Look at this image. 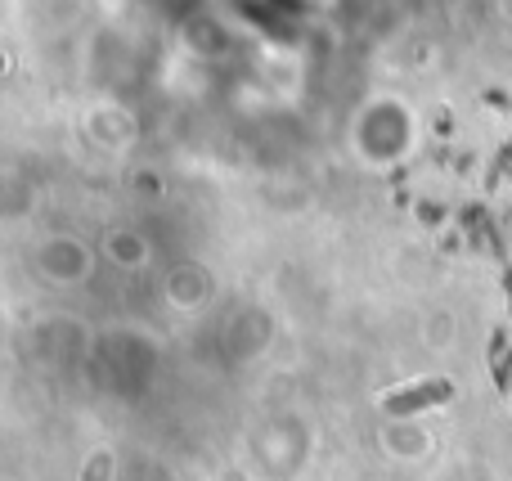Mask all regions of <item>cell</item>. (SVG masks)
Here are the masks:
<instances>
[{"label":"cell","mask_w":512,"mask_h":481,"mask_svg":"<svg viewBox=\"0 0 512 481\" xmlns=\"http://www.w3.org/2000/svg\"><path fill=\"white\" fill-rule=\"evenodd\" d=\"M454 387L445 383V378H427V383H418V387H409V392H396V396H387V410L391 414H409V410H427V405H441L445 396H450Z\"/></svg>","instance_id":"1"}]
</instances>
